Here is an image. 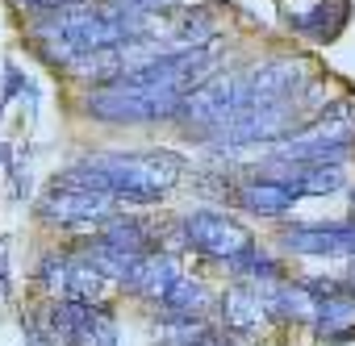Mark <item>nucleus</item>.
Wrapping results in <instances>:
<instances>
[{"mask_svg": "<svg viewBox=\"0 0 355 346\" xmlns=\"http://www.w3.org/2000/svg\"><path fill=\"white\" fill-rule=\"evenodd\" d=\"M117 197L109 192H92V188H76L55 180V188L38 201V213L55 226H80V221H109Z\"/></svg>", "mask_w": 355, "mask_h": 346, "instance_id": "obj_6", "label": "nucleus"}, {"mask_svg": "<svg viewBox=\"0 0 355 346\" xmlns=\"http://www.w3.org/2000/svg\"><path fill=\"white\" fill-rule=\"evenodd\" d=\"M101 242H109L117 251H130V255H150V230L134 217H109L105 230H101Z\"/></svg>", "mask_w": 355, "mask_h": 346, "instance_id": "obj_13", "label": "nucleus"}, {"mask_svg": "<svg viewBox=\"0 0 355 346\" xmlns=\"http://www.w3.org/2000/svg\"><path fill=\"white\" fill-rule=\"evenodd\" d=\"M268 313H272V304H268V288H263V284H255V288H230L226 300H222V317H226V325L239 329V334L259 329V321H263Z\"/></svg>", "mask_w": 355, "mask_h": 346, "instance_id": "obj_11", "label": "nucleus"}, {"mask_svg": "<svg viewBox=\"0 0 355 346\" xmlns=\"http://www.w3.org/2000/svg\"><path fill=\"white\" fill-rule=\"evenodd\" d=\"M105 288V275L88 263V259H71V271H67V292L63 300H92L96 292Z\"/></svg>", "mask_w": 355, "mask_h": 346, "instance_id": "obj_17", "label": "nucleus"}, {"mask_svg": "<svg viewBox=\"0 0 355 346\" xmlns=\"http://www.w3.org/2000/svg\"><path fill=\"white\" fill-rule=\"evenodd\" d=\"M0 284H5V255H0Z\"/></svg>", "mask_w": 355, "mask_h": 346, "instance_id": "obj_22", "label": "nucleus"}, {"mask_svg": "<svg viewBox=\"0 0 355 346\" xmlns=\"http://www.w3.org/2000/svg\"><path fill=\"white\" fill-rule=\"evenodd\" d=\"M280 246H288L293 255L343 259V255H355V221H343V226H293V230L280 234Z\"/></svg>", "mask_w": 355, "mask_h": 346, "instance_id": "obj_8", "label": "nucleus"}, {"mask_svg": "<svg viewBox=\"0 0 355 346\" xmlns=\"http://www.w3.org/2000/svg\"><path fill=\"white\" fill-rule=\"evenodd\" d=\"M67 271H71V259L67 255H46L42 267H38V275H42V284L51 292H67Z\"/></svg>", "mask_w": 355, "mask_h": 346, "instance_id": "obj_19", "label": "nucleus"}, {"mask_svg": "<svg viewBox=\"0 0 355 346\" xmlns=\"http://www.w3.org/2000/svg\"><path fill=\"white\" fill-rule=\"evenodd\" d=\"M76 346H117V321L109 317V309L88 304L80 334H76Z\"/></svg>", "mask_w": 355, "mask_h": 346, "instance_id": "obj_16", "label": "nucleus"}, {"mask_svg": "<svg viewBox=\"0 0 355 346\" xmlns=\"http://www.w3.org/2000/svg\"><path fill=\"white\" fill-rule=\"evenodd\" d=\"M209 38H214V21H209L205 9L189 13L180 26H175V42H180V46H205Z\"/></svg>", "mask_w": 355, "mask_h": 346, "instance_id": "obj_18", "label": "nucleus"}, {"mask_svg": "<svg viewBox=\"0 0 355 346\" xmlns=\"http://www.w3.org/2000/svg\"><path fill=\"white\" fill-rule=\"evenodd\" d=\"M343 21H347V5H343V0H318L313 9L288 17V26H293L297 34L313 38V42H330V38L343 30Z\"/></svg>", "mask_w": 355, "mask_h": 346, "instance_id": "obj_12", "label": "nucleus"}, {"mask_svg": "<svg viewBox=\"0 0 355 346\" xmlns=\"http://www.w3.org/2000/svg\"><path fill=\"white\" fill-rule=\"evenodd\" d=\"M351 321H355V292L334 296V300H322V309H318V334H322V338L343 342V338H347L343 325H351Z\"/></svg>", "mask_w": 355, "mask_h": 346, "instance_id": "obj_15", "label": "nucleus"}, {"mask_svg": "<svg viewBox=\"0 0 355 346\" xmlns=\"http://www.w3.org/2000/svg\"><path fill=\"white\" fill-rule=\"evenodd\" d=\"M239 109H247V75H214L205 84H197L180 109L184 125L197 134H218Z\"/></svg>", "mask_w": 355, "mask_h": 346, "instance_id": "obj_3", "label": "nucleus"}, {"mask_svg": "<svg viewBox=\"0 0 355 346\" xmlns=\"http://www.w3.org/2000/svg\"><path fill=\"white\" fill-rule=\"evenodd\" d=\"M351 205H355V192H351Z\"/></svg>", "mask_w": 355, "mask_h": 346, "instance_id": "obj_23", "label": "nucleus"}, {"mask_svg": "<svg viewBox=\"0 0 355 346\" xmlns=\"http://www.w3.org/2000/svg\"><path fill=\"white\" fill-rule=\"evenodd\" d=\"M117 9H134V13H159L167 5H180V0H113Z\"/></svg>", "mask_w": 355, "mask_h": 346, "instance_id": "obj_20", "label": "nucleus"}, {"mask_svg": "<svg viewBox=\"0 0 355 346\" xmlns=\"http://www.w3.org/2000/svg\"><path fill=\"white\" fill-rule=\"evenodd\" d=\"M21 84H26V75H21V71H17L13 63H9V67H5V104H9V100H13V96L21 92Z\"/></svg>", "mask_w": 355, "mask_h": 346, "instance_id": "obj_21", "label": "nucleus"}, {"mask_svg": "<svg viewBox=\"0 0 355 346\" xmlns=\"http://www.w3.org/2000/svg\"><path fill=\"white\" fill-rule=\"evenodd\" d=\"M180 234H184V242L197 255H209V259H222V263H230V259H239L243 251L255 246L251 230L239 226L234 217L218 213V209H193V213H184L180 217Z\"/></svg>", "mask_w": 355, "mask_h": 346, "instance_id": "obj_4", "label": "nucleus"}, {"mask_svg": "<svg viewBox=\"0 0 355 346\" xmlns=\"http://www.w3.org/2000/svg\"><path fill=\"white\" fill-rule=\"evenodd\" d=\"M159 304H163L167 317H197V313L209 304V292H205L201 280H175L171 292H167Z\"/></svg>", "mask_w": 355, "mask_h": 346, "instance_id": "obj_14", "label": "nucleus"}, {"mask_svg": "<svg viewBox=\"0 0 355 346\" xmlns=\"http://www.w3.org/2000/svg\"><path fill=\"white\" fill-rule=\"evenodd\" d=\"M180 176H184V158L171 150H130V154L113 150V154H96V158L67 167L63 184L109 192L130 205H155Z\"/></svg>", "mask_w": 355, "mask_h": 346, "instance_id": "obj_1", "label": "nucleus"}, {"mask_svg": "<svg viewBox=\"0 0 355 346\" xmlns=\"http://www.w3.org/2000/svg\"><path fill=\"white\" fill-rule=\"evenodd\" d=\"M297 201H301V192H297L288 180H276V176H259V180L239 184V205H243L247 213H259V217H280V213H288Z\"/></svg>", "mask_w": 355, "mask_h": 346, "instance_id": "obj_9", "label": "nucleus"}, {"mask_svg": "<svg viewBox=\"0 0 355 346\" xmlns=\"http://www.w3.org/2000/svg\"><path fill=\"white\" fill-rule=\"evenodd\" d=\"M301 88H309V67L301 59H272L247 75V104H293Z\"/></svg>", "mask_w": 355, "mask_h": 346, "instance_id": "obj_7", "label": "nucleus"}, {"mask_svg": "<svg viewBox=\"0 0 355 346\" xmlns=\"http://www.w3.org/2000/svg\"><path fill=\"white\" fill-rule=\"evenodd\" d=\"M175 280H184L180 275V259L175 255H142V263H138V271L130 275V292H138V296H146V300H163L167 292H171V284Z\"/></svg>", "mask_w": 355, "mask_h": 346, "instance_id": "obj_10", "label": "nucleus"}, {"mask_svg": "<svg viewBox=\"0 0 355 346\" xmlns=\"http://www.w3.org/2000/svg\"><path fill=\"white\" fill-rule=\"evenodd\" d=\"M293 129V104H247L239 109L218 134L214 146H251V142H284V134Z\"/></svg>", "mask_w": 355, "mask_h": 346, "instance_id": "obj_5", "label": "nucleus"}, {"mask_svg": "<svg viewBox=\"0 0 355 346\" xmlns=\"http://www.w3.org/2000/svg\"><path fill=\"white\" fill-rule=\"evenodd\" d=\"M189 92L184 88H163V84H105L96 92H88L84 109L88 117L96 121H121V125H134V121H167V117H180Z\"/></svg>", "mask_w": 355, "mask_h": 346, "instance_id": "obj_2", "label": "nucleus"}]
</instances>
